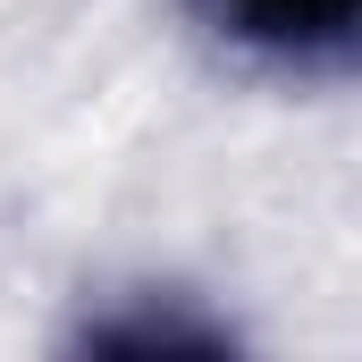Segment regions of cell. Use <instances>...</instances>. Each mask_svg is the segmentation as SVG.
<instances>
[{"label": "cell", "instance_id": "1", "mask_svg": "<svg viewBox=\"0 0 362 362\" xmlns=\"http://www.w3.org/2000/svg\"><path fill=\"white\" fill-rule=\"evenodd\" d=\"M185 8L228 51L295 68V76L354 68V42H362V0H185Z\"/></svg>", "mask_w": 362, "mask_h": 362}, {"label": "cell", "instance_id": "2", "mask_svg": "<svg viewBox=\"0 0 362 362\" xmlns=\"http://www.w3.org/2000/svg\"><path fill=\"white\" fill-rule=\"evenodd\" d=\"M85 354H236V337L219 320L194 312H118V320H85L76 337Z\"/></svg>", "mask_w": 362, "mask_h": 362}]
</instances>
